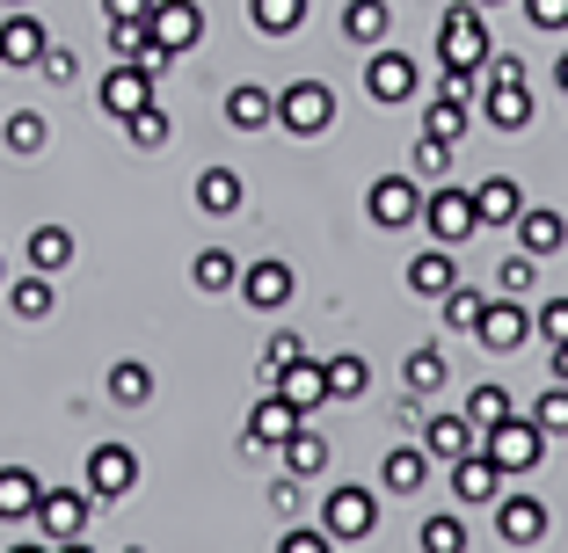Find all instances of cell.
<instances>
[{
    "label": "cell",
    "instance_id": "1",
    "mask_svg": "<svg viewBox=\"0 0 568 553\" xmlns=\"http://www.w3.org/2000/svg\"><path fill=\"white\" fill-rule=\"evenodd\" d=\"M488 22H481V0H467V8H459V0H452L445 16H437V66L445 73H481L488 66Z\"/></svg>",
    "mask_w": 568,
    "mask_h": 553
},
{
    "label": "cell",
    "instance_id": "2",
    "mask_svg": "<svg viewBox=\"0 0 568 553\" xmlns=\"http://www.w3.org/2000/svg\"><path fill=\"white\" fill-rule=\"evenodd\" d=\"M481 452L496 459L503 473H532L539 459H547V430H539L532 416H518V408H510L496 430H481Z\"/></svg>",
    "mask_w": 568,
    "mask_h": 553
},
{
    "label": "cell",
    "instance_id": "3",
    "mask_svg": "<svg viewBox=\"0 0 568 553\" xmlns=\"http://www.w3.org/2000/svg\"><path fill=\"white\" fill-rule=\"evenodd\" d=\"M277 124L292 139H321L335 124V88L328 81H292V88H277Z\"/></svg>",
    "mask_w": 568,
    "mask_h": 553
},
{
    "label": "cell",
    "instance_id": "4",
    "mask_svg": "<svg viewBox=\"0 0 568 553\" xmlns=\"http://www.w3.org/2000/svg\"><path fill=\"white\" fill-rule=\"evenodd\" d=\"M423 226H430V240H445V248H459V240L481 234V212H474V190L459 183H437L430 197H423Z\"/></svg>",
    "mask_w": 568,
    "mask_h": 553
},
{
    "label": "cell",
    "instance_id": "5",
    "mask_svg": "<svg viewBox=\"0 0 568 553\" xmlns=\"http://www.w3.org/2000/svg\"><path fill=\"white\" fill-rule=\"evenodd\" d=\"M95 102H102V117H110V124H124V117H139L146 102H168V95H161V81H153V73L139 66V59H124V66L102 73Z\"/></svg>",
    "mask_w": 568,
    "mask_h": 553
},
{
    "label": "cell",
    "instance_id": "6",
    "mask_svg": "<svg viewBox=\"0 0 568 553\" xmlns=\"http://www.w3.org/2000/svg\"><path fill=\"white\" fill-rule=\"evenodd\" d=\"M88 510H95V495H88V488H44L30 524L51 539V546H73V539L88 532Z\"/></svg>",
    "mask_w": 568,
    "mask_h": 553
},
{
    "label": "cell",
    "instance_id": "7",
    "mask_svg": "<svg viewBox=\"0 0 568 553\" xmlns=\"http://www.w3.org/2000/svg\"><path fill=\"white\" fill-rule=\"evenodd\" d=\"M416 88H423V73H416V59L408 51H372V66H365V95L379 102V110H402V102H416Z\"/></svg>",
    "mask_w": 568,
    "mask_h": 553
},
{
    "label": "cell",
    "instance_id": "8",
    "mask_svg": "<svg viewBox=\"0 0 568 553\" xmlns=\"http://www.w3.org/2000/svg\"><path fill=\"white\" fill-rule=\"evenodd\" d=\"M539 328H532V306L525 299H488V314H481V328H474V342H481L488 357H510V350H525Z\"/></svg>",
    "mask_w": 568,
    "mask_h": 553
},
{
    "label": "cell",
    "instance_id": "9",
    "mask_svg": "<svg viewBox=\"0 0 568 553\" xmlns=\"http://www.w3.org/2000/svg\"><path fill=\"white\" fill-rule=\"evenodd\" d=\"M132 488H139V452L132 444L110 437V444L88 452V495H95V503H118V495H132Z\"/></svg>",
    "mask_w": 568,
    "mask_h": 553
},
{
    "label": "cell",
    "instance_id": "10",
    "mask_svg": "<svg viewBox=\"0 0 568 553\" xmlns=\"http://www.w3.org/2000/svg\"><path fill=\"white\" fill-rule=\"evenodd\" d=\"M365 212L379 234H402V226H416L423 218V190L408 183V175H379V183L365 190Z\"/></svg>",
    "mask_w": 568,
    "mask_h": 553
},
{
    "label": "cell",
    "instance_id": "11",
    "mask_svg": "<svg viewBox=\"0 0 568 553\" xmlns=\"http://www.w3.org/2000/svg\"><path fill=\"white\" fill-rule=\"evenodd\" d=\"M321 524H328V539H372V524H379V503H372V488H357V481L328 488V503H321Z\"/></svg>",
    "mask_w": 568,
    "mask_h": 553
},
{
    "label": "cell",
    "instance_id": "12",
    "mask_svg": "<svg viewBox=\"0 0 568 553\" xmlns=\"http://www.w3.org/2000/svg\"><path fill=\"white\" fill-rule=\"evenodd\" d=\"M292 291H300V277H292V263H284V255L241 269V299H248L255 314H277V306H292Z\"/></svg>",
    "mask_w": 568,
    "mask_h": 553
},
{
    "label": "cell",
    "instance_id": "13",
    "mask_svg": "<svg viewBox=\"0 0 568 553\" xmlns=\"http://www.w3.org/2000/svg\"><path fill=\"white\" fill-rule=\"evenodd\" d=\"M423 452L430 459H467V452H481V422L459 408V416H423Z\"/></svg>",
    "mask_w": 568,
    "mask_h": 553
},
{
    "label": "cell",
    "instance_id": "14",
    "mask_svg": "<svg viewBox=\"0 0 568 553\" xmlns=\"http://www.w3.org/2000/svg\"><path fill=\"white\" fill-rule=\"evenodd\" d=\"M300 422H306V416H300V408H292V401H284L277 386H270L263 401L248 408V437H241V444H248V452H270V444H284V437L300 430Z\"/></svg>",
    "mask_w": 568,
    "mask_h": 553
},
{
    "label": "cell",
    "instance_id": "15",
    "mask_svg": "<svg viewBox=\"0 0 568 553\" xmlns=\"http://www.w3.org/2000/svg\"><path fill=\"white\" fill-rule=\"evenodd\" d=\"M496 539L503 546H539L547 539V503L539 495H496Z\"/></svg>",
    "mask_w": 568,
    "mask_h": 553
},
{
    "label": "cell",
    "instance_id": "16",
    "mask_svg": "<svg viewBox=\"0 0 568 553\" xmlns=\"http://www.w3.org/2000/svg\"><path fill=\"white\" fill-rule=\"evenodd\" d=\"M153 37H161V44L168 51H175V59H183V51L190 44H197V37H204V16H197V0H153Z\"/></svg>",
    "mask_w": 568,
    "mask_h": 553
},
{
    "label": "cell",
    "instance_id": "17",
    "mask_svg": "<svg viewBox=\"0 0 568 553\" xmlns=\"http://www.w3.org/2000/svg\"><path fill=\"white\" fill-rule=\"evenodd\" d=\"M226 124H234V132H270V124H277V88H263V81L226 88Z\"/></svg>",
    "mask_w": 568,
    "mask_h": 553
},
{
    "label": "cell",
    "instance_id": "18",
    "mask_svg": "<svg viewBox=\"0 0 568 553\" xmlns=\"http://www.w3.org/2000/svg\"><path fill=\"white\" fill-rule=\"evenodd\" d=\"M270 386H277L300 416H314L321 401H335V393H328V365H306V357H300V365H284V371H270Z\"/></svg>",
    "mask_w": 568,
    "mask_h": 553
},
{
    "label": "cell",
    "instance_id": "19",
    "mask_svg": "<svg viewBox=\"0 0 568 553\" xmlns=\"http://www.w3.org/2000/svg\"><path fill=\"white\" fill-rule=\"evenodd\" d=\"M44 22L30 16V8H16V16L0 22V66H37V59H44Z\"/></svg>",
    "mask_w": 568,
    "mask_h": 553
},
{
    "label": "cell",
    "instance_id": "20",
    "mask_svg": "<svg viewBox=\"0 0 568 553\" xmlns=\"http://www.w3.org/2000/svg\"><path fill=\"white\" fill-rule=\"evenodd\" d=\"M452 285H459V263H452L445 240L423 248V255H408V291H416V299H445Z\"/></svg>",
    "mask_w": 568,
    "mask_h": 553
},
{
    "label": "cell",
    "instance_id": "21",
    "mask_svg": "<svg viewBox=\"0 0 568 553\" xmlns=\"http://www.w3.org/2000/svg\"><path fill=\"white\" fill-rule=\"evenodd\" d=\"M423 481H430V452H423V437H416V444H394V452L379 459V488H386V495H416Z\"/></svg>",
    "mask_w": 568,
    "mask_h": 553
},
{
    "label": "cell",
    "instance_id": "22",
    "mask_svg": "<svg viewBox=\"0 0 568 553\" xmlns=\"http://www.w3.org/2000/svg\"><path fill=\"white\" fill-rule=\"evenodd\" d=\"M561 240H568V218L561 212H547V204H525V212H518V248H532L539 263L561 255Z\"/></svg>",
    "mask_w": 568,
    "mask_h": 553
},
{
    "label": "cell",
    "instance_id": "23",
    "mask_svg": "<svg viewBox=\"0 0 568 553\" xmlns=\"http://www.w3.org/2000/svg\"><path fill=\"white\" fill-rule=\"evenodd\" d=\"M496 481H503V467L488 452L452 459V495H459V503H496Z\"/></svg>",
    "mask_w": 568,
    "mask_h": 553
},
{
    "label": "cell",
    "instance_id": "24",
    "mask_svg": "<svg viewBox=\"0 0 568 553\" xmlns=\"http://www.w3.org/2000/svg\"><path fill=\"white\" fill-rule=\"evenodd\" d=\"M481 95H488V124L496 132H525L532 124V88L525 81H488Z\"/></svg>",
    "mask_w": 568,
    "mask_h": 553
},
{
    "label": "cell",
    "instance_id": "25",
    "mask_svg": "<svg viewBox=\"0 0 568 553\" xmlns=\"http://www.w3.org/2000/svg\"><path fill=\"white\" fill-rule=\"evenodd\" d=\"M474 212H481V226H518L525 190L510 175H488V183H474Z\"/></svg>",
    "mask_w": 568,
    "mask_h": 553
},
{
    "label": "cell",
    "instance_id": "26",
    "mask_svg": "<svg viewBox=\"0 0 568 553\" xmlns=\"http://www.w3.org/2000/svg\"><path fill=\"white\" fill-rule=\"evenodd\" d=\"M467 124H474L467 95H459V88H437L430 110H423V132H430V139H452V146H459V139H467Z\"/></svg>",
    "mask_w": 568,
    "mask_h": 553
},
{
    "label": "cell",
    "instance_id": "27",
    "mask_svg": "<svg viewBox=\"0 0 568 553\" xmlns=\"http://www.w3.org/2000/svg\"><path fill=\"white\" fill-rule=\"evenodd\" d=\"M37 495H44V481L30 467H0V524L37 518Z\"/></svg>",
    "mask_w": 568,
    "mask_h": 553
},
{
    "label": "cell",
    "instance_id": "28",
    "mask_svg": "<svg viewBox=\"0 0 568 553\" xmlns=\"http://www.w3.org/2000/svg\"><path fill=\"white\" fill-rule=\"evenodd\" d=\"M386 30H394V8H386V0H351V8H343V37H351V44L379 51Z\"/></svg>",
    "mask_w": 568,
    "mask_h": 553
},
{
    "label": "cell",
    "instance_id": "29",
    "mask_svg": "<svg viewBox=\"0 0 568 553\" xmlns=\"http://www.w3.org/2000/svg\"><path fill=\"white\" fill-rule=\"evenodd\" d=\"M241 197H248V190H241L234 168H204V175H197V212H204V218H234Z\"/></svg>",
    "mask_w": 568,
    "mask_h": 553
},
{
    "label": "cell",
    "instance_id": "30",
    "mask_svg": "<svg viewBox=\"0 0 568 553\" xmlns=\"http://www.w3.org/2000/svg\"><path fill=\"white\" fill-rule=\"evenodd\" d=\"M277 452H284V473H300V481H314V473H328V437H321V430H306V422H300L292 437H284Z\"/></svg>",
    "mask_w": 568,
    "mask_h": 553
},
{
    "label": "cell",
    "instance_id": "31",
    "mask_svg": "<svg viewBox=\"0 0 568 553\" xmlns=\"http://www.w3.org/2000/svg\"><path fill=\"white\" fill-rule=\"evenodd\" d=\"M51 306H59V291H51V269H30L22 285H8V314H16V320H51Z\"/></svg>",
    "mask_w": 568,
    "mask_h": 553
},
{
    "label": "cell",
    "instance_id": "32",
    "mask_svg": "<svg viewBox=\"0 0 568 553\" xmlns=\"http://www.w3.org/2000/svg\"><path fill=\"white\" fill-rule=\"evenodd\" d=\"M481 314H488V291H474V285H452L445 299H437V320H445L452 336H474Z\"/></svg>",
    "mask_w": 568,
    "mask_h": 553
},
{
    "label": "cell",
    "instance_id": "33",
    "mask_svg": "<svg viewBox=\"0 0 568 553\" xmlns=\"http://www.w3.org/2000/svg\"><path fill=\"white\" fill-rule=\"evenodd\" d=\"M110 401L118 408H146L153 401V371L139 365V357H118V365H110Z\"/></svg>",
    "mask_w": 568,
    "mask_h": 553
},
{
    "label": "cell",
    "instance_id": "34",
    "mask_svg": "<svg viewBox=\"0 0 568 553\" xmlns=\"http://www.w3.org/2000/svg\"><path fill=\"white\" fill-rule=\"evenodd\" d=\"M248 22L255 37H292L306 22V0H248Z\"/></svg>",
    "mask_w": 568,
    "mask_h": 553
},
{
    "label": "cell",
    "instance_id": "35",
    "mask_svg": "<svg viewBox=\"0 0 568 553\" xmlns=\"http://www.w3.org/2000/svg\"><path fill=\"white\" fill-rule=\"evenodd\" d=\"M0 146H8V153H22V161H30V153H44V146H51V124L37 117V110H16V117L0 124Z\"/></svg>",
    "mask_w": 568,
    "mask_h": 553
},
{
    "label": "cell",
    "instance_id": "36",
    "mask_svg": "<svg viewBox=\"0 0 568 553\" xmlns=\"http://www.w3.org/2000/svg\"><path fill=\"white\" fill-rule=\"evenodd\" d=\"M190 277H197V291H212V299H219V291H234V285H241V263H234L226 248H197Z\"/></svg>",
    "mask_w": 568,
    "mask_h": 553
},
{
    "label": "cell",
    "instance_id": "37",
    "mask_svg": "<svg viewBox=\"0 0 568 553\" xmlns=\"http://www.w3.org/2000/svg\"><path fill=\"white\" fill-rule=\"evenodd\" d=\"M402 379H408V393H423V401H430L437 386L452 379V371H445V350H430V342H423V350H408L402 357Z\"/></svg>",
    "mask_w": 568,
    "mask_h": 553
},
{
    "label": "cell",
    "instance_id": "38",
    "mask_svg": "<svg viewBox=\"0 0 568 553\" xmlns=\"http://www.w3.org/2000/svg\"><path fill=\"white\" fill-rule=\"evenodd\" d=\"M532 285H539V255H532V248H510V255L496 263V291H503V299H525Z\"/></svg>",
    "mask_w": 568,
    "mask_h": 553
},
{
    "label": "cell",
    "instance_id": "39",
    "mask_svg": "<svg viewBox=\"0 0 568 553\" xmlns=\"http://www.w3.org/2000/svg\"><path fill=\"white\" fill-rule=\"evenodd\" d=\"M67 263H73V234L67 226H37L30 234V269H51V277H59Z\"/></svg>",
    "mask_w": 568,
    "mask_h": 553
},
{
    "label": "cell",
    "instance_id": "40",
    "mask_svg": "<svg viewBox=\"0 0 568 553\" xmlns=\"http://www.w3.org/2000/svg\"><path fill=\"white\" fill-rule=\"evenodd\" d=\"M124 132H132L139 153H153V146H168V139H175V117H168V102H146L139 117H124Z\"/></svg>",
    "mask_w": 568,
    "mask_h": 553
},
{
    "label": "cell",
    "instance_id": "41",
    "mask_svg": "<svg viewBox=\"0 0 568 553\" xmlns=\"http://www.w3.org/2000/svg\"><path fill=\"white\" fill-rule=\"evenodd\" d=\"M365 386H372V365H365V357H328V393H335V401H357Z\"/></svg>",
    "mask_w": 568,
    "mask_h": 553
},
{
    "label": "cell",
    "instance_id": "42",
    "mask_svg": "<svg viewBox=\"0 0 568 553\" xmlns=\"http://www.w3.org/2000/svg\"><path fill=\"white\" fill-rule=\"evenodd\" d=\"M532 422H539L547 437H568V386H561V379H554L547 393L532 401Z\"/></svg>",
    "mask_w": 568,
    "mask_h": 553
},
{
    "label": "cell",
    "instance_id": "43",
    "mask_svg": "<svg viewBox=\"0 0 568 553\" xmlns=\"http://www.w3.org/2000/svg\"><path fill=\"white\" fill-rule=\"evenodd\" d=\"M467 416L481 422V430H496V422L510 416V393H503L496 379H488V386H474V393H467Z\"/></svg>",
    "mask_w": 568,
    "mask_h": 553
},
{
    "label": "cell",
    "instance_id": "44",
    "mask_svg": "<svg viewBox=\"0 0 568 553\" xmlns=\"http://www.w3.org/2000/svg\"><path fill=\"white\" fill-rule=\"evenodd\" d=\"M423 553H467V524L459 518H423Z\"/></svg>",
    "mask_w": 568,
    "mask_h": 553
},
{
    "label": "cell",
    "instance_id": "45",
    "mask_svg": "<svg viewBox=\"0 0 568 553\" xmlns=\"http://www.w3.org/2000/svg\"><path fill=\"white\" fill-rule=\"evenodd\" d=\"M416 175H430V183H445V175H452V139H430V132L416 139Z\"/></svg>",
    "mask_w": 568,
    "mask_h": 553
},
{
    "label": "cell",
    "instance_id": "46",
    "mask_svg": "<svg viewBox=\"0 0 568 553\" xmlns=\"http://www.w3.org/2000/svg\"><path fill=\"white\" fill-rule=\"evenodd\" d=\"M277 546H284V553H328L335 539H328V524H284Z\"/></svg>",
    "mask_w": 568,
    "mask_h": 553
},
{
    "label": "cell",
    "instance_id": "47",
    "mask_svg": "<svg viewBox=\"0 0 568 553\" xmlns=\"http://www.w3.org/2000/svg\"><path fill=\"white\" fill-rule=\"evenodd\" d=\"M300 357H306V342L292 336V328H277V336H270V350H263V379H270V371H284V365H300Z\"/></svg>",
    "mask_w": 568,
    "mask_h": 553
},
{
    "label": "cell",
    "instance_id": "48",
    "mask_svg": "<svg viewBox=\"0 0 568 553\" xmlns=\"http://www.w3.org/2000/svg\"><path fill=\"white\" fill-rule=\"evenodd\" d=\"M37 73H44V81H51V88H67V81H73V73H81V59H73V51H67V44H44V59H37Z\"/></svg>",
    "mask_w": 568,
    "mask_h": 553
},
{
    "label": "cell",
    "instance_id": "49",
    "mask_svg": "<svg viewBox=\"0 0 568 553\" xmlns=\"http://www.w3.org/2000/svg\"><path fill=\"white\" fill-rule=\"evenodd\" d=\"M525 22L532 30H568V0H525Z\"/></svg>",
    "mask_w": 568,
    "mask_h": 553
},
{
    "label": "cell",
    "instance_id": "50",
    "mask_svg": "<svg viewBox=\"0 0 568 553\" xmlns=\"http://www.w3.org/2000/svg\"><path fill=\"white\" fill-rule=\"evenodd\" d=\"M532 328H539L547 342H561V336H568V299H547V306L532 314Z\"/></svg>",
    "mask_w": 568,
    "mask_h": 553
},
{
    "label": "cell",
    "instance_id": "51",
    "mask_svg": "<svg viewBox=\"0 0 568 553\" xmlns=\"http://www.w3.org/2000/svg\"><path fill=\"white\" fill-rule=\"evenodd\" d=\"M102 16H110V22H146L153 0H102Z\"/></svg>",
    "mask_w": 568,
    "mask_h": 553
},
{
    "label": "cell",
    "instance_id": "52",
    "mask_svg": "<svg viewBox=\"0 0 568 553\" xmlns=\"http://www.w3.org/2000/svg\"><path fill=\"white\" fill-rule=\"evenodd\" d=\"M547 371H554V379H561V386H568V336H561V342H554V357H547Z\"/></svg>",
    "mask_w": 568,
    "mask_h": 553
},
{
    "label": "cell",
    "instance_id": "53",
    "mask_svg": "<svg viewBox=\"0 0 568 553\" xmlns=\"http://www.w3.org/2000/svg\"><path fill=\"white\" fill-rule=\"evenodd\" d=\"M554 81H561V95H568V51H561V59H554Z\"/></svg>",
    "mask_w": 568,
    "mask_h": 553
},
{
    "label": "cell",
    "instance_id": "54",
    "mask_svg": "<svg viewBox=\"0 0 568 553\" xmlns=\"http://www.w3.org/2000/svg\"><path fill=\"white\" fill-rule=\"evenodd\" d=\"M0 285H8V263H0Z\"/></svg>",
    "mask_w": 568,
    "mask_h": 553
},
{
    "label": "cell",
    "instance_id": "55",
    "mask_svg": "<svg viewBox=\"0 0 568 553\" xmlns=\"http://www.w3.org/2000/svg\"><path fill=\"white\" fill-rule=\"evenodd\" d=\"M481 8H503V0H481Z\"/></svg>",
    "mask_w": 568,
    "mask_h": 553
},
{
    "label": "cell",
    "instance_id": "56",
    "mask_svg": "<svg viewBox=\"0 0 568 553\" xmlns=\"http://www.w3.org/2000/svg\"><path fill=\"white\" fill-rule=\"evenodd\" d=\"M16 8H30V0H16Z\"/></svg>",
    "mask_w": 568,
    "mask_h": 553
}]
</instances>
